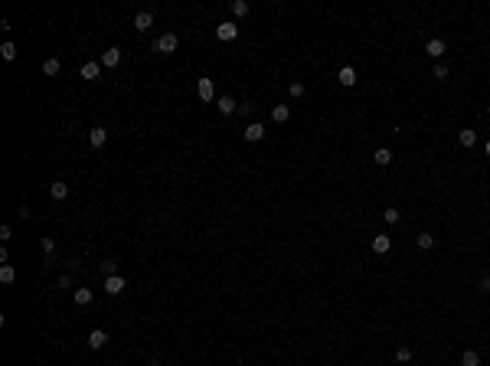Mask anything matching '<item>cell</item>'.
Instances as JSON below:
<instances>
[{
    "mask_svg": "<svg viewBox=\"0 0 490 366\" xmlns=\"http://www.w3.org/2000/svg\"><path fill=\"white\" fill-rule=\"evenodd\" d=\"M353 82H356V69H353V65H343V69H340V85H353Z\"/></svg>",
    "mask_w": 490,
    "mask_h": 366,
    "instance_id": "4fadbf2b",
    "label": "cell"
},
{
    "mask_svg": "<svg viewBox=\"0 0 490 366\" xmlns=\"http://www.w3.org/2000/svg\"><path fill=\"white\" fill-rule=\"evenodd\" d=\"M101 271H105V278L118 275V262H115V259H105V262H101Z\"/></svg>",
    "mask_w": 490,
    "mask_h": 366,
    "instance_id": "7402d4cb",
    "label": "cell"
},
{
    "mask_svg": "<svg viewBox=\"0 0 490 366\" xmlns=\"http://www.w3.org/2000/svg\"><path fill=\"white\" fill-rule=\"evenodd\" d=\"M154 49L157 53H176V33H163L160 40L154 43Z\"/></svg>",
    "mask_w": 490,
    "mask_h": 366,
    "instance_id": "6da1fadb",
    "label": "cell"
},
{
    "mask_svg": "<svg viewBox=\"0 0 490 366\" xmlns=\"http://www.w3.org/2000/svg\"><path fill=\"white\" fill-rule=\"evenodd\" d=\"M49 193H53V200H65V196H69V186H65L62 180H56L53 186H49Z\"/></svg>",
    "mask_w": 490,
    "mask_h": 366,
    "instance_id": "2e32d148",
    "label": "cell"
},
{
    "mask_svg": "<svg viewBox=\"0 0 490 366\" xmlns=\"http://www.w3.org/2000/svg\"><path fill=\"white\" fill-rule=\"evenodd\" d=\"M457 141H461L464 147H474V144H477V134H474V131H468V128H464V131H461V134H457Z\"/></svg>",
    "mask_w": 490,
    "mask_h": 366,
    "instance_id": "d6986e66",
    "label": "cell"
},
{
    "mask_svg": "<svg viewBox=\"0 0 490 366\" xmlns=\"http://www.w3.org/2000/svg\"><path fill=\"white\" fill-rule=\"evenodd\" d=\"M232 13H235V17H245V13H249V3H245V0H235V3H232Z\"/></svg>",
    "mask_w": 490,
    "mask_h": 366,
    "instance_id": "484cf974",
    "label": "cell"
},
{
    "mask_svg": "<svg viewBox=\"0 0 490 366\" xmlns=\"http://www.w3.org/2000/svg\"><path fill=\"white\" fill-rule=\"evenodd\" d=\"M82 79H98V62H85V65H82Z\"/></svg>",
    "mask_w": 490,
    "mask_h": 366,
    "instance_id": "603a6c76",
    "label": "cell"
},
{
    "mask_svg": "<svg viewBox=\"0 0 490 366\" xmlns=\"http://www.w3.org/2000/svg\"><path fill=\"white\" fill-rule=\"evenodd\" d=\"M105 344H108V334H105V330H92V334H88V346H92V350H101Z\"/></svg>",
    "mask_w": 490,
    "mask_h": 366,
    "instance_id": "ba28073f",
    "label": "cell"
},
{
    "mask_svg": "<svg viewBox=\"0 0 490 366\" xmlns=\"http://www.w3.org/2000/svg\"><path fill=\"white\" fill-rule=\"evenodd\" d=\"M105 141H108V131L105 128H92L88 131V144H92V147H101Z\"/></svg>",
    "mask_w": 490,
    "mask_h": 366,
    "instance_id": "52a82bcc",
    "label": "cell"
},
{
    "mask_svg": "<svg viewBox=\"0 0 490 366\" xmlns=\"http://www.w3.org/2000/svg\"><path fill=\"white\" fill-rule=\"evenodd\" d=\"M0 56H3L7 62H13V59H17V46H13V43H3V46H0Z\"/></svg>",
    "mask_w": 490,
    "mask_h": 366,
    "instance_id": "44dd1931",
    "label": "cell"
},
{
    "mask_svg": "<svg viewBox=\"0 0 490 366\" xmlns=\"http://www.w3.org/2000/svg\"><path fill=\"white\" fill-rule=\"evenodd\" d=\"M291 95L301 98V95H304V85H301V82H291Z\"/></svg>",
    "mask_w": 490,
    "mask_h": 366,
    "instance_id": "f1b7e54d",
    "label": "cell"
},
{
    "mask_svg": "<svg viewBox=\"0 0 490 366\" xmlns=\"http://www.w3.org/2000/svg\"><path fill=\"white\" fill-rule=\"evenodd\" d=\"M39 248H43L46 255H53V248H56V242H53V239H49V236H43V242H39Z\"/></svg>",
    "mask_w": 490,
    "mask_h": 366,
    "instance_id": "4316f807",
    "label": "cell"
},
{
    "mask_svg": "<svg viewBox=\"0 0 490 366\" xmlns=\"http://www.w3.org/2000/svg\"><path fill=\"white\" fill-rule=\"evenodd\" d=\"M418 245L431 248V245H435V236H431V232H418Z\"/></svg>",
    "mask_w": 490,
    "mask_h": 366,
    "instance_id": "d4e9b609",
    "label": "cell"
},
{
    "mask_svg": "<svg viewBox=\"0 0 490 366\" xmlns=\"http://www.w3.org/2000/svg\"><path fill=\"white\" fill-rule=\"evenodd\" d=\"M461 363H464V366H477L480 363V353H477V350H464V353H461Z\"/></svg>",
    "mask_w": 490,
    "mask_h": 366,
    "instance_id": "ac0fdd59",
    "label": "cell"
},
{
    "mask_svg": "<svg viewBox=\"0 0 490 366\" xmlns=\"http://www.w3.org/2000/svg\"><path fill=\"white\" fill-rule=\"evenodd\" d=\"M272 118L278 121V124H281V121H288V118H291V108H288V105H274V108H272Z\"/></svg>",
    "mask_w": 490,
    "mask_h": 366,
    "instance_id": "9a60e30c",
    "label": "cell"
},
{
    "mask_svg": "<svg viewBox=\"0 0 490 366\" xmlns=\"http://www.w3.org/2000/svg\"><path fill=\"white\" fill-rule=\"evenodd\" d=\"M395 360H399V363H409V360H412V350H405V346H402V350L395 353Z\"/></svg>",
    "mask_w": 490,
    "mask_h": 366,
    "instance_id": "83f0119b",
    "label": "cell"
},
{
    "mask_svg": "<svg viewBox=\"0 0 490 366\" xmlns=\"http://www.w3.org/2000/svg\"><path fill=\"white\" fill-rule=\"evenodd\" d=\"M105 291H108V294H121V291H124V278H121V275L105 278Z\"/></svg>",
    "mask_w": 490,
    "mask_h": 366,
    "instance_id": "8992f818",
    "label": "cell"
},
{
    "mask_svg": "<svg viewBox=\"0 0 490 366\" xmlns=\"http://www.w3.org/2000/svg\"><path fill=\"white\" fill-rule=\"evenodd\" d=\"M261 138H265V128H261L258 121H255V124H249V128H245V141H252V144H255V141H261Z\"/></svg>",
    "mask_w": 490,
    "mask_h": 366,
    "instance_id": "7c38bea8",
    "label": "cell"
},
{
    "mask_svg": "<svg viewBox=\"0 0 490 366\" xmlns=\"http://www.w3.org/2000/svg\"><path fill=\"white\" fill-rule=\"evenodd\" d=\"M425 53L431 56V59H438V56H445V40H428V46H425Z\"/></svg>",
    "mask_w": 490,
    "mask_h": 366,
    "instance_id": "30bf717a",
    "label": "cell"
},
{
    "mask_svg": "<svg viewBox=\"0 0 490 366\" xmlns=\"http://www.w3.org/2000/svg\"><path fill=\"white\" fill-rule=\"evenodd\" d=\"M216 105H219V111H222V115H232V111H239V105H235V102H232V98H219V102H216Z\"/></svg>",
    "mask_w": 490,
    "mask_h": 366,
    "instance_id": "e0dca14e",
    "label": "cell"
},
{
    "mask_svg": "<svg viewBox=\"0 0 490 366\" xmlns=\"http://www.w3.org/2000/svg\"><path fill=\"white\" fill-rule=\"evenodd\" d=\"M196 95L203 98V102H213V95H216V88H213V79H199V82H196Z\"/></svg>",
    "mask_w": 490,
    "mask_h": 366,
    "instance_id": "7a4b0ae2",
    "label": "cell"
},
{
    "mask_svg": "<svg viewBox=\"0 0 490 366\" xmlns=\"http://www.w3.org/2000/svg\"><path fill=\"white\" fill-rule=\"evenodd\" d=\"M59 69H62V62H59V59H53V56H49V59H43V72H46V76H59Z\"/></svg>",
    "mask_w": 490,
    "mask_h": 366,
    "instance_id": "5bb4252c",
    "label": "cell"
},
{
    "mask_svg": "<svg viewBox=\"0 0 490 366\" xmlns=\"http://www.w3.org/2000/svg\"><path fill=\"white\" fill-rule=\"evenodd\" d=\"M235 36H239V26H235V23H219V26H216V40H235Z\"/></svg>",
    "mask_w": 490,
    "mask_h": 366,
    "instance_id": "3957f363",
    "label": "cell"
},
{
    "mask_svg": "<svg viewBox=\"0 0 490 366\" xmlns=\"http://www.w3.org/2000/svg\"><path fill=\"white\" fill-rule=\"evenodd\" d=\"M372 161H376V163H379V167H386V163H392V154H389V151H386V147H379V151H376V154H372Z\"/></svg>",
    "mask_w": 490,
    "mask_h": 366,
    "instance_id": "ffe728a7",
    "label": "cell"
},
{
    "mask_svg": "<svg viewBox=\"0 0 490 366\" xmlns=\"http://www.w3.org/2000/svg\"><path fill=\"white\" fill-rule=\"evenodd\" d=\"M13 278H17V271H13L10 265H3V268H0V281H3V285H10Z\"/></svg>",
    "mask_w": 490,
    "mask_h": 366,
    "instance_id": "cb8c5ba5",
    "label": "cell"
},
{
    "mask_svg": "<svg viewBox=\"0 0 490 366\" xmlns=\"http://www.w3.org/2000/svg\"><path fill=\"white\" fill-rule=\"evenodd\" d=\"M448 76V65H435V79H445Z\"/></svg>",
    "mask_w": 490,
    "mask_h": 366,
    "instance_id": "4dcf8cb0",
    "label": "cell"
},
{
    "mask_svg": "<svg viewBox=\"0 0 490 366\" xmlns=\"http://www.w3.org/2000/svg\"><path fill=\"white\" fill-rule=\"evenodd\" d=\"M389 248H392V239L389 236H376V239H372V252H376V255H386Z\"/></svg>",
    "mask_w": 490,
    "mask_h": 366,
    "instance_id": "9c48e42d",
    "label": "cell"
},
{
    "mask_svg": "<svg viewBox=\"0 0 490 366\" xmlns=\"http://www.w3.org/2000/svg\"><path fill=\"white\" fill-rule=\"evenodd\" d=\"M118 62H121V49H118V46H111V49L101 53V65H105V69H115Z\"/></svg>",
    "mask_w": 490,
    "mask_h": 366,
    "instance_id": "277c9868",
    "label": "cell"
},
{
    "mask_svg": "<svg viewBox=\"0 0 490 366\" xmlns=\"http://www.w3.org/2000/svg\"><path fill=\"white\" fill-rule=\"evenodd\" d=\"M72 301H76L78 307H85V304H92V291H88V288H76V291H72Z\"/></svg>",
    "mask_w": 490,
    "mask_h": 366,
    "instance_id": "8fae6325",
    "label": "cell"
},
{
    "mask_svg": "<svg viewBox=\"0 0 490 366\" xmlns=\"http://www.w3.org/2000/svg\"><path fill=\"white\" fill-rule=\"evenodd\" d=\"M386 223H399V209H386Z\"/></svg>",
    "mask_w": 490,
    "mask_h": 366,
    "instance_id": "f546056e",
    "label": "cell"
},
{
    "mask_svg": "<svg viewBox=\"0 0 490 366\" xmlns=\"http://www.w3.org/2000/svg\"><path fill=\"white\" fill-rule=\"evenodd\" d=\"M151 26H154V13L151 10H141V13H137V17H134V30H151Z\"/></svg>",
    "mask_w": 490,
    "mask_h": 366,
    "instance_id": "5b68a950",
    "label": "cell"
},
{
    "mask_svg": "<svg viewBox=\"0 0 490 366\" xmlns=\"http://www.w3.org/2000/svg\"><path fill=\"white\" fill-rule=\"evenodd\" d=\"M487 157H490V141H487Z\"/></svg>",
    "mask_w": 490,
    "mask_h": 366,
    "instance_id": "1f68e13d",
    "label": "cell"
}]
</instances>
